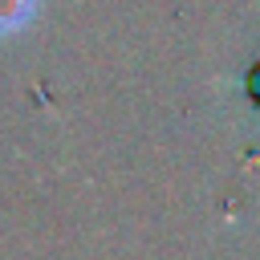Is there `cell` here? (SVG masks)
<instances>
[{"label": "cell", "instance_id": "6da1fadb", "mask_svg": "<svg viewBox=\"0 0 260 260\" xmlns=\"http://www.w3.org/2000/svg\"><path fill=\"white\" fill-rule=\"evenodd\" d=\"M37 4H41V0H0V37L20 32V28L37 16Z\"/></svg>", "mask_w": 260, "mask_h": 260}]
</instances>
